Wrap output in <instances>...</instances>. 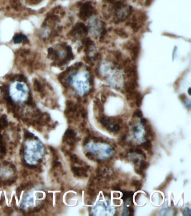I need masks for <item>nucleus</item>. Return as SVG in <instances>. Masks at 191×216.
<instances>
[{
  "mask_svg": "<svg viewBox=\"0 0 191 216\" xmlns=\"http://www.w3.org/2000/svg\"><path fill=\"white\" fill-rule=\"evenodd\" d=\"M44 148L41 141L38 140H27L24 151V160L30 165H35L44 155Z\"/></svg>",
  "mask_w": 191,
  "mask_h": 216,
  "instance_id": "obj_1",
  "label": "nucleus"
},
{
  "mask_svg": "<svg viewBox=\"0 0 191 216\" xmlns=\"http://www.w3.org/2000/svg\"><path fill=\"white\" fill-rule=\"evenodd\" d=\"M29 93V88L23 82L15 81L9 87V95L14 101L24 102L27 100Z\"/></svg>",
  "mask_w": 191,
  "mask_h": 216,
  "instance_id": "obj_2",
  "label": "nucleus"
},
{
  "mask_svg": "<svg viewBox=\"0 0 191 216\" xmlns=\"http://www.w3.org/2000/svg\"><path fill=\"white\" fill-rule=\"evenodd\" d=\"M94 13V9L89 3H86L81 9L80 17L83 20H86Z\"/></svg>",
  "mask_w": 191,
  "mask_h": 216,
  "instance_id": "obj_3",
  "label": "nucleus"
},
{
  "mask_svg": "<svg viewBox=\"0 0 191 216\" xmlns=\"http://www.w3.org/2000/svg\"><path fill=\"white\" fill-rule=\"evenodd\" d=\"M128 46L132 60H136L138 57V54H139V47L137 44H131L129 45Z\"/></svg>",
  "mask_w": 191,
  "mask_h": 216,
  "instance_id": "obj_4",
  "label": "nucleus"
},
{
  "mask_svg": "<svg viewBox=\"0 0 191 216\" xmlns=\"http://www.w3.org/2000/svg\"><path fill=\"white\" fill-rule=\"evenodd\" d=\"M141 146L142 147L143 149H144L145 150H146L147 151L151 149V148L152 147L151 142V141L150 140H147L143 144H142Z\"/></svg>",
  "mask_w": 191,
  "mask_h": 216,
  "instance_id": "obj_5",
  "label": "nucleus"
},
{
  "mask_svg": "<svg viewBox=\"0 0 191 216\" xmlns=\"http://www.w3.org/2000/svg\"><path fill=\"white\" fill-rule=\"evenodd\" d=\"M116 33L120 36V37H122L123 38H127V34L125 30H123L122 29H117L116 30Z\"/></svg>",
  "mask_w": 191,
  "mask_h": 216,
  "instance_id": "obj_6",
  "label": "nucleus"
},
{
  "mask_svg": "<svg viewBox=\"0 0 191 216\" xmlns=\"http://www.w3.org/2000/svg\"><path fill=\"white\" fill-rule=\"evenodd\" d=\"M133 195V192H132V191H125V192L123 194L122 199L124 200H126V199H128V197H131V198H132Z\"/></svg>",
  "mask_w": 191,
  "mask_h": 216,
  "instance_id": "obj_7",
  "label": "nucleus"
},
{
  "mask_svg": "<svg viewBox=\"0 0 191 216\" xmlns=\"http://www.w3.org/2000/svg\"><path fill=\"white\" fill-rule=\"evenodd\" d=\"M131 184L132 186L135 187L136 190H140L142 187L141 183L139 181H137V180H134L133 181H132Z\"/></svg>",
  "mask_w": 191,
  "mask_h": 216,
  "instance_id": "obj_8",
  "label": "nucleus"
},
{
  "mask_svg": "<svg viewBox=\"0 0 191 216\" xmlns=\"http://www.w3.org/2000/svg\"><path fill=\"white\" fill-rule=\"evenodd\" d=\"M149 166V163L145 161V160H141L140 163V168L142 170H145L147 169Z\"/></svg>",
  "mask_w": 191,
  "mask_h": 216,
  "instance_id": "obj_9",
  "label": "nucleus"
},
{
  "mask_svg": "<svg viewBox=\"0 0 191 216\" xmlns=\"http://www.w3.org/2000/svg\"><path fill=\"white\" fill-rule=\"evenodd\" d=\"M133 117H138V118H142V117H143L142 113L141 111L140 110H135L133 113Z\"/></svg>",
  "mask_w": 191,
  "mask_h": 216,
  "instance_id": "obj_10",
  "label": "nucleus"
},
{
  "mask_svg": "<svg viewBox=\"0 0 191 216\" xmlns=\"http://www.w3.org/2000/svg\"><path fill=\"white\" fill-rule=\"evenodd\" d=\"M120 129H121V126H119V124H115L112 128V131L115 132V133H117L120 131Z\"/></svg>",
  "mask_w": 191,
  "mask_h": 216,
  "instance_id": "obj_11",
  "label": "nucleus"
},
{
  "mask_svg": "<svg viewBox=\"0 0 191 216\" xmlns=\"http://www.w3.org/2000/svg\"><path fill=\"white\" fill-rule=\"evenodd\" d=\"M86 156L88 158L90 159L91 160H94V155L92 153L90 152H88L86 154Z\"/></svg>",
  "mask_w": 191,
  "mask_h": 216,
  "instance_id": "obj_12",
  "label": "nucleus"
},
{
  "mask_svg": "<svg viewBox=\"0 0 191 216\" xmlns=\"http://www.w3.org/2000/svg\"><path fill=\"white\" fill-rule=\"evenodd\" d=\"M72 160H73V162L75 163H79V160L78 158V156H77L76 155H73L72 156Z\"/></svg>",
  "mask_w": 191,
  "mask_h": 216,
  "instance_id": "obj_13",
  "label": "nucleus"
},
{
  "mask_svg": "<svg viewBox=\"0 0 191 216\" xmlns=\"http://www.w3.org/2000/svg\"><path fill=\"white\" fill-rule=\"evenodd\" d=\"M135 152L138 154H140V155H144V154H145L142 151V150L139 149V148H137V149H136Z\"/></svg>",
  "mask_w": 191,
  "mask_h": 216,
  "instance_id": "obj_14",
  "label": "nucleus"
},
{
  "mask_svg": "<svg viewBox=\"0 0 191 216\" xmlns=\"http://www.w3.org/2000/svg\"><path fill=\"white\" fill-rule=\"evenodd\" d=\"M129 215H133L134 213V209L132 207H129Z\"/></svg>",
  "mask_w": 191,
  "mask_h": 216,
  "instance_id": "obj_15",
  "label": "nucleus"
},
{
  "mask_svg": "<svg viewBox=\"0 0 191 216\" xmlns=\"http://www.w3.org/2000/svg\"><path fill=\"white\" fill-rule=\"evenodd\" d=\"M153 0H146L145 2V5L146 6H149L151 4H152Z\"/></svg>",
  "mask_w": 191,
  "mask_h": 216,
  "instance_id": "obj_16",
  "label": "nucleus"
},
{
  "mask_svg": "<svg viewBox=\"0 0 191 216\" xmlns=\"http://www.w3.org/2000/svg\"><path fill=\"white\" fill-rule=\"evenodd\" d=\"M112 189L113 190L118 191V190H119L120 189H121V188H120V187L118 186V185H116V186H113V187H112Z\"/></svg>",
  "mask_w": 191,
  "mask_h": 216,
  "instance_id": "obj_17",
  "label": "nucleus"
},
{
  "mask_svg": "<svg viewBox=\"0 0 191 216\" xmlns=\"http://www.w3.org/2000/svg\"><path fill=\"white\" fill-rule=\"evenodd\" d=\"M89 137H85V140H84V143H83V145H86V144H88L89 142Z\"/></svg>",
  "mask_w": 191,
  "mask_h": 216,
  "instance_id": "obj_18",
  "label": "nucleus"
},
{
  "mask_svg": "<svg viewBox=\"0 0 191 216\" xmlns=\"http://www.w3.org/2000/svg\"><path fill=\"white\" fill-rule=\"evenodd\" d=\"M147 120L146 118H142V119H141V123L142 124H146L147 123Z\"/></svg>",
  "mask_w": 191,
  "mask_h": 216,
  "instance_id": "obj_19",
  "label": "nucleus"
},
{
  "mask_svg": "<svg viewBox=\"0 0 191 216\" xmlns=\"http://www.w3.org/2000/svg\"><path fill=\"white\" fill-rule=\"evenodd\" d=\"M106 98H107L104 95L101 96V101H102L103 102V103H104V102L106 101Z\"/></svg>",
  "mask_w": 191,
  "mask_h": 216,
  "instance_id": "obj_20",
  "label": "nucleus"
},
{
  "mask_svg": "<svg viewBox=\"0 0 191 216\" xmlns=\"http://www.w3.org/2000/svg\"><path fill=\"white\" fill-rule=\"evenodd\" d=\"M138 161H139V160H138V159L136 158V159H135L133 160V162L134 164H136V163H137L138 162Z\"/></svg>",
  "mask_w": 191,
  "mask_h": 216,
  "instance_id": "obj_21",
  "label": "nucleus"
},
{
  "mask_svg": "<svg viewBox=\"0 0 191 216\" xmlns=\"http://www.w3.org/2000/svg\"><path fill=\"white\" fill-rule=\"evenodd\" d=\"M126 139V135L123 136L122 137V141H125Z\"/></svg>",
  "mask_w": 191,
  "mask_h": 216,
  "instance_id": "obj_22",
  "label": "nucleus"
},
{
  "mask_svg": "<svg viewBox=\"0 0 191 216\" xmlns=\"http://www.w3.org/2000/svg\"><path fill=\"white\" fill-rule=\"evenodd\" d=\"M81 126H82V127H85V123H84V122L82 123H81Z\"/></svg>",
  "mask_w": 191,
  "mask_h": 216,
  "instance_id": "obj_23",
  "label": "nucleus"
},
{
  "mask_svg": "<svg viewBox=\"0 0 191 216\" xmlns=\"http://www.w3.org/2000/svg\"><path fill=\"white\" fill-rule=\"evenodd\" d=\"M133 152H134V150L133 149H132V148H131V149H130V150H129V152L130 153H133Z\"/></svg>",
  "mask_w": 191,
  "mask_h": 216,
  "instance_id": "obj_24",
  "label": "nucleus"
},
{
  "mask_svg": "<svg viewBox=\"0 0 191 216\" xmlns=\"http://www.w3.org/2000/svg\"><path fill=\"white\" fill-rule=\"evenodd\" d=\"M190 89H191V88H189V89H188V94H189V95H190Z\"/></svg>",
  "mask_w": 191,
  "mask_h": 216,
  "instance_id": "obj_25",
  "label": "nucleus"
},
{
  "mask_svg": "<svg viewBox=\"0 0 191 216\" xmlns=\"http://www.w3.org/2000/svg\"><path fill=\"white\" fill-rule=\"evenodd\" d=\"M0 94H1V92H0Z\"/></svg>",
  "mask_w": 191,
  "mask_h": 216,
  "instance_id": "obj_26",
  "label": "nucleus"
}]
</instances>
